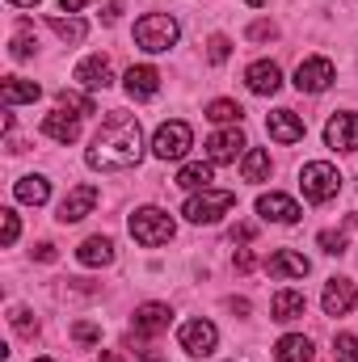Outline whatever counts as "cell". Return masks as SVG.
<instances>
[{"label":"cell","instance_id":"cell-9","mask_svg":"<svg viewBox=\"0 0 358 362\" xmlns=\"http://www.w3.org/2000/svg\"><path fill=\"white\" fill-rule=\"evenodd\" d=\"M245 148H249L245 135L232 127V131H219V135L207 139V160H211V165H232L236 156H245Z\"/></svg>","mask_w":358,"mask_h":362},{"label":"cell","instance_id":"cell-47","mask_svg":"<svg viewBox=\"0 0 358 362\" xmlns=\"http://www.w3.org/2000/svg\"><path fill=\"white\" fill-rule=\"evenodd\" d=\"M245 4H270V0H245Z\"/></svg>","mask_w":358,"mask_h":362},{"label":"cell","instance_id":"cell-11","mask_svg":"<svg viewBox=\"0 0 358 362\" xmlns=\"http://www.w3.org/2000/svg\"><path fill=\"white\" fill-rule=\"evenodd\" d=\"M169 320H173L169 303H144V308H135L131 329H135L139 337H156V333H165V329H169Z\"/></svg>","mask_w":358,"mask_h":362},{"label":"cell","instance_id":"cell-48","mask_svg":"<svg viewBox=\"0 0 358 362\" xmlns=\"http://www.w3.org/2000/svg\"><path fill=\"white\" fill-rule=\"evenodd\" d=\"M34 362H51V358H34Z\"/></svg>","mask_w":358,"mask_h":362},{"label":"cell","instance_id":"cell-27","mask_svg":"<svg viewBox=\"0 0 358 362\" xmlns=\"http://www.w3.org/2000/svg\"><path fill=\"white\" fill-rule=\"evenodd\" d=\"M241 173H245V181H266L270 177V152L249 148V152H245V160H241Z\"/></svg>","mask_w":358,"mask_h":362},{"label":"cell","instance_id":"cell-20","mask_svg":"<svg viewBox=\"0 0 358 362\" xmlns=\"http://www.w3.org/2000/svg\"><path fill=\"white\" fill-rule=\"evenodd\" d=\"M127 93H131L135 101L156 97V93H161V72H156V68H148V64L131 68V72H127Z\"/></svg>","mask_w":358,"mask_h":362},{"label":"cell","instance_id":"cell-38","mask_svg":"<svg viewBox=\"0 0 358 362\" xmlns=\"http://www.w3.org/2000/svg\"><path fill=\"white\" fill-rule=\"evenodd\" d=\"M274 34H278V30H274L270 21H253V25H249V38H258V42H262V38H274Z\"/></svg>","mask_w":358,"mask_h":362},{"label":"cell","instance_id":"cell-17","mask_svg":"<svg viewBox=\"0 0 358 362\" xmlns=\"http://www.w3.org/2000/svg\"><path fill=\"white\" fill-rule=\"evenodd\" d=\"M42 135H51L55 144H76L81 139V118L68 114V110H55L42 118Z\"/></svg>","mask_w":358,"mask_h":362},{"label":"cell","instance_id":"cell-34","mask_svg":"<svg viewBox=\"0 0 358 362\" xmlns=\"http://www.w3.org/2000/svg\"><path fill=\"white\" fill-rule=\"evenodd\" d=\"M228 55H232V42H228L224 34H215V38L207 42V59H211V64H224Z\"/></svg>","mask_w":358,"mask_h":362},{"label":"cell","instance_id":"cell-5","mask_svg":"<svg viewBox=\"0 0 358 362\" xmlns=\"http://www.w3.org/2000/svg\"><path fill=\"white\" fill-rule=\"evenodd\" d=\"M299 185H304V198H308V202H329V198H337V189H342V173H337L333 165H325V160H312V165H304Z\"/></svg>","mask_w":358,"mask_h":362},{"label":"cell","instance_id":"cell-7","mask_svg":"<svg viewBox=\"0 0 358 362\" xmlns=\"http://www.w3.org/2000/svg\"><path fill=\"white\" fill-rule=\"evenodd\" d=\"M333 81H337V68H333V59H325V55H312V59H304V64L295 68V89L299 93H325Z\"/></svg>","mask_w":358,"mask_h":362},{"label":"cell","instance_id":"cell-10","mask_svg":"<svg viewBox=\"0 0 358 362\" xmlns=\"http://www.w3.org/2000/svg\"><path fill=\"white\" fill-rule=\"evenodd\" d=\"M97 198H101L97 185H76V189H68V198L59 202V215H55V219H59V223H81L93 206H97Z\"/></svg>","mask_w":358,"mask_h":362},{"label":"cell","instance_id":"cell-19","mask_svg":"<svg viewBox=\"0 0 358 362\" xmlns=\"http://www.w3.org/2000/svg\"><path fill=\"white\" fill-rule=\"evenodd\" d=\"M304 312H308L304 291H291V286H287V291H278V295L270 299V316H274V320H282V325H287V320H299Z\"/></svg>","mask_w":358,"mask_h":362},{"label":"cell","instance_id":"cell-15","mask_svg":"<svg viewBox=\"0 0 358 362\" xmlns=\"http://www.w3.org/2000/svg\"><path fill=\"white\" fill-rule=\"evenodd\" d=\"M245 85H249V93H258V97H270V93L282 89V72H278V64L258 59V64L245 72Z\"/></svg>","mask_w":358,"mask_h":362},{"label":"cell","instance_id":"cell-1","mask_svg":"<svg viewBox=\"0 0 358 362\" xmlns=\"http://www.w3.org/2000/svg\"><path fill=\"white\" fill-rule=\"evenodd\" d=\"M144 156V131L131 114L122 110H110V118L101 122V131L93 135V148H89V169H101V173H118V169H131L139 165Z\"/></svg>","mask_w":358,"mask_h":362},{"label":"cell","instance_id":"cell-44","mask_svg":"<svg viewBox=\"0 0 358 362\" xmlns=\"http://www.w3.org/2000/svg\"><path fill=\"white\" fill-rule=\"evenodd\" d=\"M135 362H165V358H161V354H148V350H139V354H135Z\"/></svg>","mask_w":358,"mask_h":362},{"label":"cell","instance_id":"cell-36","mask_svg":"<svg viewBox=\"0 0 358 362\" xmlns=\"http://www.w3.org/2000/svg\"><path fill=\"white\" fill-rule=\"evenodd\" d=\"M321 249L325 253H346V236L342 232H321Z\"/></svg>","mask_w":358,"mask_h":362},{"label":"cell","instance_id":"cell-13","mask_svg":"<svg viewBox=\"0 0 358 362\" xmlns=\"http://www.w3.org/2000/svg\"><path fill=\"white\" fill-rule=\"evenodd\" d=\"M321 303H325V312H329V316H346V312L358 303L354 282H350V278H329V286H325Z\"/></svg>","mask_w":358,"mask_h":362},{"label":"cell","instance_id":"cell-45","mask_svg":"<svg viewBox=\"0 0 358 362\" xmlns=\"http://www.w3.org/2000/svg\"><path fill=\"white\" fill-rule=\"evenodd\" d=\"M8 4H17V8H34L38 0H8Z\"/></svg>","mask_w":358,"mask_h":362},{"label":"cell","instance_id":"cell-25","mask_svg":"<svg viewBox=\"0 0 358 362\" xmlns=\"http://www.w3.org/2000/svg\"><path fill=\"white\" fill-rule=\"evenodd\" d=\"M13 194H17L21 202H30V206H42V202L51 198V181L47 177H21L13 185Z\"/></svg>","mask_w":358,"mask_h":362},{"label":"cell","instance_id":"cell-42","mask_svg":"<svg viewBox=\"0 0 358 362\" xmlns=\"http://www.w3.org/2000/svg\"><path fill=\"white\" fill-rule=\"evenodd\" d=\"M232 240H253V228H249V223H241V228H232Z\"/></svg>","mask_w":358,"mask_h":362},{"label":"cell","instance_id":"cell-41","mask_svg":"<svg viewBox=\"0 0 358 362\" xmlns=\"http://www.w3.org/2000/svg\"><path fill=\"white\" fill-rule=\"evenodd\" d=\"M34 257H38V262H55V245H38Z\"/></svg>","mask_w":358,"mask_h":362},{"label":"cell","instance_id":"cell-30","mask_svg":"<svg viewBox=\"0 0 358 362\" xmlns=\"http://www.w3.org/2000/svg\"><path fill=\"white\" fill-rule=\"evenodd\" d=\"M241 114H245V110H241L236 101H211V105H207V118H211V122H241Z\"/></svg>","mask_w":358,"mask_h":362},{"label":"cell","instance_id":"cell-31","mask_svg":"<svg viewBox=\"0 0 358 362\" xmlns=\"http://www.w3.org/2000/svg\"><path fill=\"white\" fill-rule=\"evenodd\" d=\"M8 325H13L21 337H30V341H34V333H38V320H34L30 308H13V312H8Z\"/></svg>","mask_w":358,"mask_h":362},{"label":"cell","instance_id":"cell-35","mask_svg":"<svg viewBox=\"0 0 358 362\" xmlns=\"http://www.w3.org/2000/svg\"><path fill=\"white\" fill-rule=\"evenodd\" d=\"M8 55H13V59H30V55H34V38H30V30H21V34L13 38Z\"/></svg>","mask_w":358,"mask_h":362},{"label":"cell","instance_id":"cell-8","mask_svg":"<svg viewBox=\"0 0 358 362\" xmlns=\"http://www.w3.org/2000/svg\"><path fill=\"white\" fill-rule=\"evenodd\" d=\"M178 341H181V350H185L190 358H207V354L215 350L219 333H215L211 320H185V325L178 329Z\"/></svg>","mask_w":358,"mask_h":362},{"label":"cell","instance_id":"cell-24","mask_svg":"<svg viewBox=\"0 0 358 362\" xmlns=\"http://www.w3.org/2000/svg\"><path fill=\"white\" fill-rule=\"evenodd\" d=\"M274 358L278 362H312V341L299 337V333H291V337H282L274 346Z\"/></svg>","mask_w":358,"mask_h":362},{"label":"cell","instance_id":"cell-33","mask_svg":"<svg viewBox=\"0 0 358 362\" xmlns=\"http://www.w3.org/2000/svg\"><path fill=\"white\" fill-rule=\"evenodd\" d=\"M72 341H81V346L101 341V325H93V320H76V325H72Z\"/></svg>","mask_w":358,"mask_h":362},{"label":"cell","instance_id":"cell-12","mask_svg":"<svg viewBox=\"0 0 358 362\" xmlns=\"http://www.w3.org/2000/svg\"><path fill=\"white\" fill-rule=\"evenodd\" d=\"M325 144L337 152H358V114H337L325 127Z\"/></svg>","mask_w":358,"mask_h":362},{"label":"cell","instance_id":"cell-23","mask_svg":"<svg viewBox=\"0 0 358 362\" xmlns=\"http://www.w3.org/2000/svg\"><path fill=\"white\" fill-rule=\"evenodd\" d=\"M0 97H4V105L38 101V97H42V85H38V81H21V76H4V89H0Z\"/></svg>","mask_w":358,"mask_h":362},{"label":"cell","instance_id":"cell-39","mask_svg":"<svg viewBox=\"0 0 358 362\" xmlns=\"http://www.w3.org/2000/svg\"><path fill=\"white\" fill-rule=\"evenodd\" d=\"M236 270H241V274L253 270V253H249V249H241V253H236Z\"/></svg>","mask_w":358,"mask_h":362},{"label":"cell","instance_id":"cell-16","mask_svg":"<svg viewBox=\"0 0 358 362\" xmlns=\"http://www.w3.org/2000/svg\"><path fill=\"white\" fill-rule=\"evenodd\" d=\"M76 81H81L89 93L110 89V81H114L110 59H105V55H89V59H81V64H76Z\"/></svg>","mask_w":358,"mask_h":362},{"label":"cell","instance_id":"cell-3","mask_svg":"<svg viewBox=\"0 0 358 362\" xmlns=\"http://www.w3.org/2000/svg\"><path fill=\"white\" fill-rule=\"evenodd\" d=\"M232 206H236L232 189H198L185 198V219L190 223H219Z\"/></svg>","mask_w":358,"mask_h":362},{"label":"cell","instance_id":"cell-32","mask_svg":"<svg viewBox=\"0 0 358 362\" xmlns=\"http://www.w3.org/2000/svg\"><path fill=\"white\" fill-rule=\"evenodd\" d=\"M333 354H337V362H358V337L354 333H342L333 341Z\"/></svg>","mask_w":358,"mask_h":362},{"label":"cell","instance_id":"cell-4","mask_svg":"<svg viewBox=\"0 0 358 362\" xmlns=\"http://www.w3.org/2000/svg\"><path fill=\"white\" fill-rule=\"evenodd\" d=\"M135 42L144 47V51H169L173 42H178V21L169 17V13H148V17H139L135 21Z\"/></svg>","mask_w":358,"mask_h":362},{"label":"cell","instance_id":"cell-14","mask_svg":"<svg viewBox=\"0 0 358 362\" xmlns=\"http://www.w3.org/2000/svg\"><path fill=\"white\" fill-rule=\"evenodd\" d=\"M266 131H270V139H278V144H299L304 139V118L295 110H274L266 118Z\"/></svg>","mask_w":358,"mask_h":362},{"label":"cell","instance_id":"cell-28","mask_svg":"<svg viewBox=\"0 0 358 362\" xmlns=\"http://www.w3.org/2000/svg\"><path fill=\"white\" fill-rule=\"evenodd\" d=\"M47 25H51L64 42H81V38L89 34V25H85V21H76V17H47Z\"/></svg>","mask_w":358,"mask_h":362},{"label":"cell","instance_id":"cell-2","mask_svg":"<svg viewBox=\"0 0 358 362\" xmlns=\"http://www.w3.org/2000/svg\"><path fill=\"white\" fill-rule=\"evenodd\" d=\"M173 219H169V211H161V206H139L135 215H131V236L144 245V249H161V245H169L173 240Z\"/></svg>","mask_w":358,"mask_h":362},{"label":"cell","instance_id":"cell-43","mask_svg":"<svg viewBox=\"0 0 358 362\" xmlns=\"http://www.w3.org/2000/svg\"><path fill=\"white\" fill-rule=\"evenodd\" d=\"M85 4H93V0H59L64 13H76V8H85Z\"/></svg>","mask_w":358,"mask_h":362},{"label":"cell","instance_id":"cell-46","mask_svg":"<svg viewBox=\"0 0 358 362\" xmlns=\"http://www.w3.org/2000/svg\"><path fill=\"white\" fill-rule=\"evenodd\" d=\"M97 362H122V358H118V354H101Z\"/></svg>","mask_w":358,"mask_h":362},{"label":"cell","instance_id":"cell-29","mask_svg":"<svg viewBox=\"0 0 358 362\" xmlns=\"http://www.w3.org/2000/svg\"><path fill=\"white\" fill-rule=\"evenodd\" d=\"M59 110H68V114H76V118H89V114H97L93 97H81V93H72V89L59 93Z\"/></svg>","mask_w":358,"mask_h":362},{"label":"cell","instance_id":"cell-21","mask_svg":"<svg viewBox=\"0 0 358 362\" xmlns=\"http://www.w3.org/2000/svg\"><path fill=\"white\" fill-rule=\"evenodd\" d=\"M266 270L274 274V278H304V274L312 270V266H308V257H304V253H291V249H278V253H270Z\"/></svg>","mask_w":358,"mask_h":362},{"label":"cell","instance_id":"cell-22","mask_svg":"<svg viewBox=\"0 0 358 362\" xmlns=\"http://www.w3.org/2000/svg\"><path fill=\"white\" fill-rule=\"evenodd\" d=\"M76 262H81V266H110V262H114V240H110V236H89V240L76 249Z\"/></svg>","mask_w":358,"mask_h":362},{"label":"cell","instance_id":"cell-40","mask_svg":"<svg viewBox=\"0 0 358 362\" xmlns=\"http://www.w3.org/2000/svg\"><path fill=\"white\" fill-rule=\"evenodd\" d=\"M101 17H105V25H114V21L122 17V4H118V0H114V4H105V13H101Z\"/></svg>","mask_w":358,"mask_h":362},{"label":"cell","instance_id":"cell-26","mask_svg":"<svg viewBox=\"0 0 358 362\" xmlns=\"http://www.w3.org/2000/svg\"><path fill=\"white\" fill-rule=\"evenodd\" d=\"M178 185L181 189H190V194H198V189H211V165H185L178 173Z\"/></svg>","mask_w":358,"mask_h":362},{"label":"cell","instance_id":"cell-18","mask_svg":"<svg viewBox=\"0 0 358 362\" xmlns=\"http://www.w3.org/2000/svg\"><path fill=\"white\" fill-rule=\"evenodd\" d=\"M258 215H262V219H274V223H295L304 211H299L295 198H287V194H262V198H258Z\"/></svg>","mask_w":358,"mask_h":362},{"label":"cell","instance_id":"cell-37","mask_svg":"<svg viewBox=\"0 0 358 362\" xmlns=\"http://www.w3.org/2000/svg\"><path fill=\"white\" fill-rule=\"evenodd\" d=\"M0 223H4V249L17 240V215L13 211H0Z\"/></svg>","mask_w":358,"mask_h":362},{"label":"cell","instance_id":"cell-6","mask_svg":"<svg viewBox=\"0 0 358 362\" xmlns=\"http://www.w3.org/2000/svg\"><path fill=\"white\" fill-rule=\"evenodd\" d=\"M190 127L185 122H161V131L152 135V156L156 160H181L190 152Z\"/></svg>","mask_w":358,"mask_h":362}]
</instances>
